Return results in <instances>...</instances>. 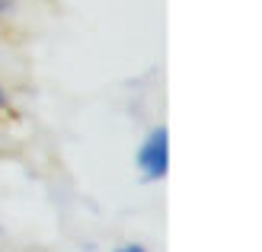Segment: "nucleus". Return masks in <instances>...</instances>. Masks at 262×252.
<instances>
[{
	"label": "nucleus",
	"instance_id": "nucleus-3",
	"mask_svg": "<svg viewBox=\"0 0 262 252\" xmlns=\"http://www.w3.org/2000/svg\"><path fill=\"white\" fill-rule=\"evenodd\" d=\"M16 4H19V0H0V16H4V13H10Z\"/></svg>",
	"mask_w": 262,
	"mask_h": 252
},
{
	"label": "nucleus",
	"instance_id": "nucleus-2",
	"mask_svg": "<svg viewBox=\"0 0 262 252\" xmlns=\"http://www.w3.org/2000/svg\"><path fill=\"white\" fill-rule=\"evenodd\" d=\"M115 252H150L147 246H141V243H125V246H119Z\"/></svg>",
	"mask_w": 262,
	"mask_h": 252
},
{
	"label": "nucleus",
	"instance_id": "nucleus-1",
	"mask_svg": "<svg viewBox=\"0 0 262 252\" xmlns=\"http://www.w3.org/2000/svg\"><path fill=\"white\" fill-rule=\"evenodd\" d=\"M138 169L147 182H160L169 169V144H166V128H154L138 147Z\"/></svg>",
	"mask_w": 262,
	"mask_h": 252
},
{
	"label": "nucleus",
	"instance_id": "nucleus-4",
	"mask_svg": "<svg viewBox=\"0 0 262 252\" xmlns=\"http://www.w3.org/2000/svg\"><path fill=\"white\" fill-rule=\"evenodd\" d=\"M0 112H7V93L0 89Z\"/></svg>",
	"mask_w": 262,
	"mask_h": 252
}]
</instances>
